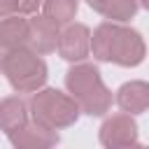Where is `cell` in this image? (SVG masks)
Masks as SVG:
<instances>
[{"label": "cell", "mask_w": 149, "mask_h": 149, "mask_svg": "<svg viewBox=\"0 0 149 149\" xmlns=\"http://www.w3.org/2000/svg\"><path fill=\"white\" fill-rule=\"evenodd\" d=\"M91 51L102 63H116L123 68H133L144 61L147 47L137 30L119 21H105L91 35Z\"/></svg>", "instance_id": "6da1fadb"}, {"label": "cell", "mask_w": 149, "mask_h": 149, "mask_svg": "<svg viewBox=\"0 0 149 149\" xmlns=\"http://www.w3.org/2000/svg\"><path fill=\"white\" fill-rule=\"evenodd\" d=\"M65 86L79 105V112L88 116H102L112 107V93L105 86L98 68L91 63H79L70 68L65 74Z\"/></svg>", "instance_id": "7a4b0ae2"}, {"label": "cell", "mask_w": 149, "mask_h": 149, "mask_svg": "<svg viewBox=\"0 0 149 149\" xmlns=\"http://www.w3.org/2000/svg\"><path fill=\"white\" fill-rule=\"evenodd\" d=\"M0 70L19 93H33L47 81V63L30 47L7 49L0 56Z\"/></svg>", "instance_id": "3957f363"}, {"label": "cell", "mask_w": 149, "mask_h": 149, "mask_svg": "<svg viewBox=\"0 0 149 149\" xmlns=\"http://www.w3.org/2000/svg\"><path fill=\"white\" fill-rule=\"evenodd\" d=\"M28 112L33 119L51 130H61L72 126L79 119V105L72 95H65L58 88H37L30 95Z\"/></svg>", "instance_id": "277c9868"}, {"label": "cell", "mask_w": 149, "mask_h": 149, "mask_svg": "<svg viewBox=\"0 0 149 149\" xmlns=\"http://www.w3.org/2000/svg\"><path fill=\"white\" fill-rule=\"evenodd\" d=\"M100 144L109 149H121V147H137V123L128 112L112 114L102 126H100Z\"/></svg>", "instance_id": "5b68a950"}, {"label": "cell", "mask_w": 149, "mask_h": 149, "mask_svg": "<svg viewBox=\"0 0 149 149\" xmlns=\"http://www.w3.org/2000/svg\"><path fill=\"white\" fill-rule=\"evenodd\" d=\"M56 49L61 54V58L70 61V63H79L88 56L91 51V30L84 23H65V28L58 33V42Z\"/></svg>", "instance_id": "8992f818"}, {"label": "cell", "mask_w": 149, "mask_h": 149, "mask_svg": "<svg viewBox=\"0 0 149 149\" xmlns=\"http://www.w3.org/2000/svg\"><path fill=\"white\" fill-rule=\"evenodd\" d=\"M58 33L61 23H56L44 14H33V19H28V47L40 56L56 51Z\"/></svg>", "instance_id": "52a82bcc"}, {"label": "cell", "mask_w": 149, "mask_h": 149, "mask_svg": "<svg viewBox=\"0 0 149 149\" xmlns=\"http://www.w3.org/2000/svg\"><path fill=\"white\" fill-rule=\"evenodd\" d=\"M7 137H9V142H12L14 147H28V149H35V147H51V144L58 142L56 130H51V128L37 123L35 119H33V121L28 119L19 130H14V133L7 135Z\"/></svg>", "instance_id": "ba28073f"}, {"label": "cell", "mask_w": 149, "mask_h": 149, "mask_svg": "<svg viewBox=\"0 0 149 149\" xmlns=\"http://www.w3.org/2000/svg\"><path fill=\"white\" fill-rule=\"evenodd\" d=\"M28 47V19L23 14L0 16V49Z\"/></svg>", "instance_id": "9c48e42d"}, {"label": "cell", "mask_w": 149, "mask_h": 149, "mask_svg": "<svg viewBox=\"0 0 149 149\" xmlns=\"http://www.w3.org/2000/svg\"><path fill=\"white\" fill-rule=\"evenodd\" d=\"M116 105L128 114H142L149 107V84L147 81H126L116 91Z\"/></svg>", "instance_id": "30bf717a"}, {"label": "cell", "mask_w": 149, "mask_h": 149, "mask_svg": "<svg viewBox=\"0 0 149 149\" xmlns=\"http://www.w3.org/2000/svg\"><path fill=\"white\" fill-rule=\"evenodd\" d=\"M28 121V102L21 100L19 95H9L0 100V130L5 135H12Z\"/></svg>", "instance_id": "8fae6325"}, {"label": "cell", "mask_w": 149, "mask_h": 149, "mask_svg": "<svg viewBox=\"0 0 149 149\" xmlns=\"http://www.w3.org/2000/svg\"><path fill=\"white\" fill-rule=\"evenodd\" d=\"M91 5V9H95L98 14H102L109 21H128L135 16V12L140 9L137 0H86Z\"/></svg>", "instance_id": "7c38bea8"}, {"label": "cell", "mask_w": 149, "mask_h": 149, "mask_svg": "<svg viewBox=\"0 0 149 149\" xmlns=\"http://www.w3.org/2000/svg\"><path fill=\"white\" fill-rule=\"evenodd\" d=\"M77 9H79V2L77 0H44L42 2V14L49 16V19H54L61 26L63 23H70L74 19Z\"/></svg>", "instance_id": "4fadbf2b"}, {"label": "cell", "mask_w": 149, "mask_h": 149, "mask_svg": "<svg viewBox=\"0 0 149 149\" xmlns=\"http://www.w3.org/2000/svg\"><path fill=\"white\" fill-rule=\"evenodd\" d=\"M44 0H19V7H16V14H23V16H33L40 12Z\"/></svg>", "instance_id": "5bb4252c"}, {"label": "cell", "mask_w": 149, "mask_h": 149, "mask_svg": "<svg viewBox=\"0 0 149 149\" xmlns=\"http://www.w3.org/2000/svg\"><path fill=\"white\" fill-rule=\"evenodd\" d=\"M16 7H19V0H0V16L16 14Z\"/></svg>", "instance_id": "9a60e30c"}, {"label": "cell", "mask_w": 149, "mask_h": 149, "mask_svg": "<svg viewBox=\"0 0 149 149\" xmlns=\"http://www.w3.org/2000/svg\"><path fill=\"white\" fill-rule=\"evenodd\" d=\"M140 2V7H147V0H137Z\"/></svg>", "instance_id": "2e32d148"}]
</instances>
